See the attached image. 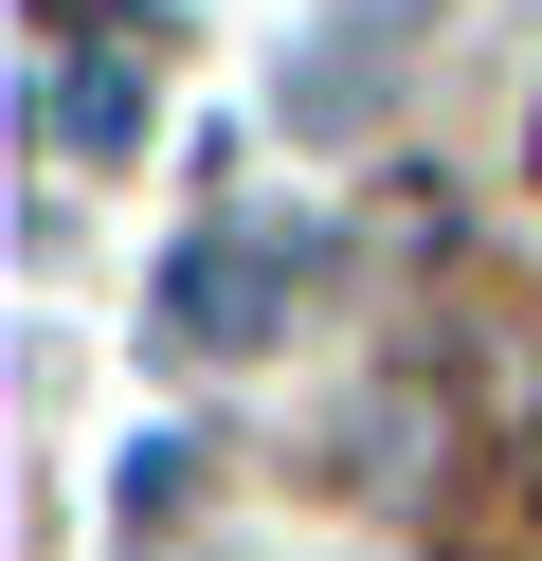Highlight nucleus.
Wrapping results in <instances>:
<instances>
[{
  "instance_id": "f03ea898",
  "label": "nucleus",
  "mask_w": 542,
  "mask_h": 561,
  "mask_svg": "<svg viewBox=\"0 0 542 561\" xmlns=\"http://www.w3.org/2000/svg\"><path fill=\"white\" fill-rule=\"evenodd\" d=\"M127 127H145V73H127V55H91V73H55V146H127Z\"/></svg>"
},
{
  "instance_id": "f257e3e1",
  "label": "nucleus",
  "mask_w": 542,
  "mask_h": 561,
  "mask_svg": "<svg viewBox=\"0 0 542 561\" xmlns=\"http://www.w3.org/2000/svg\"><path fill=\"white\" fill-rule=\"evenodd\" d=\"M253 327H272V254H235V236H199V254H163V344H199V363H235Z\"/></svg>"
}]
</instances>
